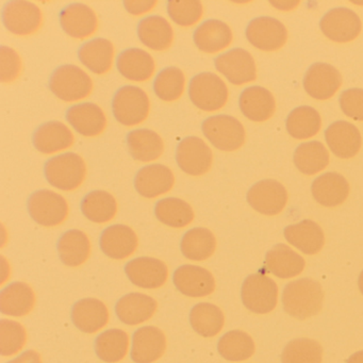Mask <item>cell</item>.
I'll return each mask as SVG.
<instances>
[{
  "instance_id": "obj_42",
  "label": "cell",
  "mask_w": 363,
  "mask_h": 363,
  "mask_svg": "<svg viewBox=\"0 0 363 363\" xmlns=\"http://www.w3.org/2000/svg\"><path fill=\"white\" fill-rule=\"evenodd\" d=\"M155 216L162 224L173 228L188 226L194 220V211L186 201L176 197H167L157 201Z\"/></svg>"
},
{
  "instance_id": "obj_37",
  "label": "cell",
  "mask_w": 363,
  "mask_h": 363,
  "mask_svg": "<svg viewBox=\"0 0 363 363\" xmlns=\"http://www.w3.org/2000/svg\"><path fill=\"white\" fill-rule=\"evenodd\" d=\"M126 139L129 154L142 162L156 160L164 150L162 138L150 129H135L127 135Z\"/></svg>"
},
{
  "instance_id": "obj_45",
  "label": "cell",
  "mask_w": 363,
  "mask_h": 363,
  "mask_svg": "<svg viewBox=\"0 0 363 363\" xmlns=\"http://www.w3.org/2000/svg\"><path fill=\"white\" fill-rule=\"evenodd\" d=\"M218 350L226 360H247L255 352L254 340L244 331H228L218 340Z\"/></svg>"
},
{
  "instance_id": "obj_18",
  "label": "cell",
  "mask_w": 363,
  "mask_h": 363,
  "mask_svg": "<svg viewBox=\"0 0 363 363\" xmlns=\"http://www.w3.org/2000/svg\"><path fill=\"white\" fill-rule=\"evenodd\" d=\"M167 350V339L161 329L144 326L133 335L130 357L135 363H154Z\"/></svg>"
},
{
  "instance_id": "obj_11",
  "label": "cell",
  "mask_w": 363,
  "mask_h": 363,
  "mask_svg": "<svg viewBox=\"0 0 363 363\" xmlns=\"http://www.w3.org/2000/svg\"><path fill=\"white\" fill-rule=\"evenodd\" d=\"M216 69L235 86L254 82L257 77L256 63L247 50L233 48L214 59Z\"/></svg>"
},
{
  "instance_id": "obj_1",
  "label": "cell",
  "mask_w": 363,
  "mask_h": 363,
  "mask_svg": "<svg viewBox=\"0 0 363 363\" xmlns=\"http://www.w3.org/2000/svg\"><path fill=\"white\" fill-rule=\"evenodd\" d=\"M324 292L320 282L301 278L289 282L282 293V303L286 313L298 320L316 315L323 307Z\"/></svg>"
},
{
  "instance_id": "obj_14",
  "label": "cell",
  "mask_w": 363,
  "mask_h": 363,
  "mask_svg": "<svg viewBox=\"0 0 363 363\" xmlns=\"http://www.w3.org/2000/svg\"><path fill=\"white\" fill-rule=\"evenodd\" d=\"M247 201L259 213L276 216L286 207L288 193L286 188L276 180H261L248 191Z\"/></svg>"
},
{
  "instance_id": "obj_24",
  "label": "cell",
  "mask_w": 363,
  "mask_h": 363,
  "mask_svg": "<svg viewBox=\"0 0 363 363\" xmlns=\"http://www.w3.org/2000/svg\"><path fill=\"white\" fill-rule=\"evenodd\" d=\"M67 120L78 133L84 137L99 135L107 125L103 109L93 103L72 106L67 111Z\"/></svg>"
},
{
  "instance_id": "obj_10",
  "label": "cell",
  "mask_w": 363,
  "mask_h": 363,
  "mask_svg": "<svg viewBox=\"0 0 363 363\" xmlns=\"http://www.w3.org/2000/svg\"><path fill=\"white\" fill-rule=\"evenodd\" d=\"M1 18L7 30L16 35H31L42 24L40 8L24 0H12L6 4Z\"/></svg>"
},
{
  "instance_id": "obj_53",
  "label": "cell",
  "mask_w": 363,
  "mask_h": 363,
  "mask_svg": "<svg viewBox=\"0 0 363 363\" xmlns=\"http://www.w3.org/2000/svg\"><path fill=\"white\" fill-rule=\"evenodd\" d=\"M6 363H42V360L39 352L29 350Z\"/></svg>"
},
{
  "instance_id": "obj_12",
  "label": "cell",
  "mask_w": 363,
  "mask_h": 363,
  "mask_svg": "<svg viewBox=\"0 0 363 363\" xmlns=\"http://www.w3.org/2000/svg\"><path fill=\"white\" fill-rule=\"evenodd\" d=\"M325 37L337 43L352 41L360 35L362 25L359 16L347 8H335L327 12L320 22Z\"/></svg>"
},
{
  "instance_id": "obj_46",
  "label": "cell",
  "mask_w": 363,
  "mask_h": 363,
  "mask_svg": "<svg viewBox=\"0 0 363 363\" xmlns=\"http://www.w3.org/2000/svg\"><path fill=\"white\" fill-rule=\"evenodd\" d=\"M322 346L307 337L292 340L282 350V363H322Z\"/></svg>"
},
{
  "instance_id": "obj_26",
  "label": "cell",
  "mask_w": 363,
  "mask_h": 363,
  "mask_svg": "<svg viewBox=\"0 0 363 363\" xmlns=\"http://www.w3.org/2000/svg\"><path fill=\"white\" fill-rule=\"evenodd\" d=\"M240 109L252 122H265L273 116L276 109L273 94L262 86H250L240 95Z\"/></svg>"
},
{
  "instance_id": "obj_43",
  "label": "cell",
  "mask_w": 363,
  "mask_h": 363,
  "mask_svg": "<svg viewBox=\"0 0 363 363\" xmlns=\"http://www.w3.org/2000/svg\"><path fill=\"white\" fill-rule=\"evenodd\" d=\"M320 113L309 106L295 108L286 121V128L291 137L297 140L309 139L320 131Z\"/></svg>"
},
{
  "instance_id": "obj_21",
  "label": "cell",
  "mask_w": 363,
  "mask_h": 363,
  "mask_svg": "<svg viewBox=\"0 0 363 363\" xmlns=\"http://www.w3.org/2000/svg\"><path fill=\"white\" fill-rule=\"evenodd\" d=\"M59 20L63 31L74 39H86L97 28L96 14L84 4H72L63 8Z\"/></svg>"
},
{
  "instance_id": "obj_15",
  "label": "cell",
  "mask_w": 363,
  "mask_h": 363,
  "mask_svg": "<svg viewBox=\"0 0 363 363\" xmlns=\"http://www.w3.org/2000/svg\"><path fill=\"white\" fill-rule=\"evenodd\" d=\"M342 84V76L333 65L314 63L306 72L303 89L308 95L318 101H326L335 94Z\"/></svg>"
},
{
  "instance_id": "obj_34",
  "label": "cell",
  "mask_w": 363,
  "mask_h": 363,
  "mask_svg": "<svg viewBox=\"0 0 363 363\" xmlns=\"http://www.w3.org/2000/svg\"><path fill=\"white\" fill-rule=\"evenodd\" d=\"M114 48L109 40L96 38L86 42L78 50V58L92 73L103 75L110 71Z\"/></svg>"
},
{
  "instance_id": "obj_4",
  "label": "cell",
  "mask_w": 363,
  "mask_h": 363,
  "mask_svg": "<svg viewBox=\"0 0 363 363\" xmlns=\"http://www.w3.org/2000/svg\"><path fill=\"white\" fill-rule=\"evenodd\" d=\"M114 118L124 126L144 122L150 113V99L139 86H125L116 91L112 99Z\"/></svg>"
},
{
  "instance_id": "obj_5",
  "label": "cell",
  "mask_w": 363,
  "mask_h": 363,
  "mask_svg": "<svg viewBox=\"0 0 363 363\" xmlns=\"http://www.w3.org/2000/svg\"><path fill=\"white\" fill-rule=\"evenodd\" d=\"M201 130L210 143L223 152L239 150L245 141L243 125L230 116L220 114L206 118Z\"/></svg>"
},
{
  "instance_id": "obj_41",
  "label": "cell",
  "mask_w": 363,
  "mask_h": 363,
  "mask_svg": "<svg viewBox=\"0 0 363 363\" xmlns=\"http://www.w3.org/2000/svg\"><path fill=\"white\" fill-rule=\"evenodd\" d=\"M82 211L91 222L96 224L109 222L118 212V203L113 195L106 191H92L84 197Z\"/></svg>"
},
{
  "instance_id": "obj_39",
  "label": "cell",
  "mask_w": 363,
  "mask_h": 363,
  "mask_svg": "<svg viewBox=\"0 0 363 363\" xmlns=\"http://www.w3.org/2000/svg\"><path fill=\"white\" fill-rule=\"evenodd\" d=\"M94 348L97 357L104 362H120L128 352V333L116 328L104 331L95 339Z\"/></svg>"
},
{
  "instance_id": "obj_13",
  "label": "cell",
  "mask_w": 363,
  "mask_h": 363,
  "mask_svg": "<svg viewBox=\"0 0 363 363\" xmlns=\"http://www.w3.org/2000/svg\"><path fill=\"white\" fill-rule=\"evenodd\" d=\"M245 33L252 46L264 52L279 50L288 39V31L284 25L269 16H260L252 20L248 24Z\"/></svg>"
},
{
  "instance_id": "obj_25",
  "label": "cell",
  "mask_w": 363,
  "mask_h": 363,
  "mask_svg": "<svg viewBox=\"0 0 363 363\" xmlns=\"http://www.w3.org/2000/svg\"><path fill=\"white\" fill-rule=\"evenodd\" d=\"M157 310V301L142 293H129L121 297L116 305L118 320L135 326L150 320Z\"/></svg>"
},
{
  "instance_id": "obj_31",
  "label": "cell",
  "mask_w": 363,
  "mask_h": 363,
  "mask_svg": "<svg viewBox=\"0 0 363 363\" xmlns=\"http://www.w3.org/2000/svg\"><path fill=\"white\" fill-rule=\"evenodd\" d=\"M35 292L25 282H12L0 292V312L5 315H27L35 307Z\"/></svg>"
},
{
  "instance_id": "obj_6",
  "label": "cell",
  "mask_w": 363,
  "mask_h": 363,
  "mask_svg": "<svg viewBox=\"0 0 363 363\" xmlns=\"http://www.w3.org/2000/svg\"><path fill=\"white\" fill-rule=\"evenodd\" d=\"M189 97L199 109L206 112L216 111L227 103L228 89L216 74L201 73L191 79Z\"/></svg>"
},
{
  "instance_id": "obj_20",
  "label": "cell",
  "mask_w": 363,
  "mask_h": 363,
  "mask_svg": "<svg viewBox=\"0 0 363 363\" xmlns=\"http://www.w3.org/2000/svg\"><path fill=\"white\" fill-rule=\"evenodd\" d=\"M175 177L171 169L162 164L142 167L135 177V188L141 196L155 199L173 188Z\"/></svg>"
},
{
  "instance_id": "obj_49",
  "label": "cell",
  "mask_w": 363,
  "mask_h": 363,
  "mask_svg": "<svg viewBox=\"0 0 363 363\" xmlns=\"http://www.w3.org/2000/svg\"><path fill=\"white\" fill-rule=\"evenodd\" d=\"M167 13L179 26H192L203 16V5L199 0H171L167 3Z\"/></svg>"
},
{
  "instance_id": "obj_55",
  "label": "cell",
  "mask_w": 363,
  "mask_h": 363,
  "mask_svg": "<svg viewBox=\"0 0 363 363\" xmlns=\"http://www.w3.org/2000/svg\"><path fill=\"white\" fill-rule=\"evenodd\" d=\"M358 284L360 292L362 293L363 295V271L361 272L360 276H359Z\"/></svg>"
},
{
  "instance_id": "obj_22",
  "label": "cell",
  "mask_w": 363,
  "mask_h": 363,
  "mask_svg": "<svg viewBox=\"0 0 363 363\" xmlns=\"http://www.w3.org/2000/svg\"><path fill=\"white\" fill-rule=\"evenodd\" d=\"M99 246L106 256L122 260L135 252L138 237L135 231L126 225H112L101 233Z\"/></svg>"
},
{
  "instance_id": "obj_51",
  "label": "cell",
  "mask_w": 363,
  "mask_h": 363,
  "mask_svg": "<svg viewBox=\"0 0 363 363\" xmlns=\"http://www.w3.org/2000/svg\"><path fill=\"white\" fill-rule=\"evenodd\" d=\"M0 80L1 82H12L18 78L22 69L20 56L11 48L1 46L0 48Z\"/></svg>"
},
{
  "instance_id": "obj_36",
  "label": "cell",
  "mask_w": 363,
  "mask_h": 363,
  "mask_svg": "<svg viewBox=\"0 0 363 363\" xmlns=\"http://www.w3.org/2000/svg\"><path fill=\"white\" fill-rule=\"evenodd\" d=\"M57 250L63 264L71 267H79L90 256V240L84 231L71 229L61 235Z\"/></svg>"
},
{
  "instance_id": "obj_27",
  "label": "cell",
  "mask_w": 363,
  "mask_h": 363,
  "mask_svg": "<svg viewBox=\"0 0 363 363\" xmlns=\"http://www.w3.org/2000/svg\"><path fill=\"white\" fill-rule=\"evenodd\" d=\"M311 193L313 199L325 207L341 205L347 199L350 186L341 174L325 173L312 182Z\"/></svg>"
},
{
  "instance_id": "obj_38",
  "label": "cell",
  "mask_w": 363,
  "mask_h": 363,
  "mask_svg": "<svg viewBox=\"0 0 363 363\" xmlns=\"http://www.w3.org/2000/svg\"><path fill=\"white\" fill-rule=\"evenodd\" d=\"M216 240L209 229L196 227L184 233L180 242V250L189 260L203 261L213 255Z\"/></svg>"
},
{
  "instance_id": "obj_9",
  "label": "cell",
  "mask_w": 363,
  "mask_h": 363,
  "mask_svg": "<svg viewBox=\"0 0 363 363\" xmlns=\"http://www.w3.org/2000/svg\"><path fill=\"white\" fill-rule=\"evenodd\" d=\"M213 155L209 146L199 137H188L178 144L176 161L182 172L191 176L207 173L212 165Z\"/></svg>"
},
{
  "instance_id": "obj_54",
  "label": "cell",
  "mask_w": 363,
  "mask_h": 363,
  "mask_svg": "<svg viewBox=\"0 0 363 363\" xmlns=\"http://www.w3.org/2000/svg\"><path fill=\"white\" fill-rule=\"evenodd\" d=\"M346 363H363V350L352 354V356L347 359Z\"/></svg>"
},
{
  "instance_id": "obj_17",
  "label": "cell",
  "mask_w": 363,
  "mask_h": 363,
  "mask_svg": "<svg viewBox=\"0 0 363 363\" xmlns=\"http://www.w3.org/2000/svg\"><path fill=\"white\" fill-rule=\"evenodd\" d=\"M176 289L189 297H205L214 292L216 280L208 269L197 265L184 264L173 275Z\"/></svg>"
},
{
  "instance_id": "obj_52",
  "label": "cell",
  "mask_w": 363,
  "mask_h": 363,
  "mask_svg": "<svg viewBox=\"0 0 363 363\" xmlns=\"http://www.w3.org/2000/svg\"><path fill=\"white\" fill-rule=\"evenodd\" d=\"M157 5V1L155 0H128V1H124L125 9L133 14V16H141V14L146 13V12L150 11L154 9L155 6Z\"/></svg>"
},
{
  "instance_id": "obj_40",
  "label": "cell",
  "mask_w": 363,
  "mask_h": 363,
  "mask_svg": "<svg viewBox=\"0 0 363 363\" xmlns=\"http://www.w3.org/2000/svg\"><path fill=\"white\" fill-rule=\"evenodd\" d=\"M191 326L199 335L211 337L220 333L224 327L225 318L218 306L209 303H199L191 309Z\"/></svg>"
},
{
  "instance_id": "obj_32",
  "label": "cell",
  "mask_w": 363,
  "mask_h": 363,
  "mask_svg": "<svg viewBox=\"0 0 363 363\" xmlns=\"http://www.w3.org/2000/svg\"><path fill=\"white\" fill-rule=\"evenodd\" d=\"M284 233L289 243L306 255L318 254L324 246V233L311 220H303L298 224L290 225L284 228Z\"/></svg>"
},
{
  "instance_id": "obj_23",
  "label": "cell",
  "mask_w": 363,
  "mask_h": 363,
  "mask_svg": "<svg viewBox=\"0 0 363 363\" xmlns=\"http://www.w3.org/2000/svg\"><path fill=\"white\" fill-rule=\"evenodd\" d=\"M72 320L82 333H94L103 329L109 320L107 306L96 298H84L72 308Z\"/></svg>"
},
{
  "instance_id": "obj_7",
  "label": "cell",
  "mask_w": 363,
  "mask_h": 363,
  "mask_svg": "<svg viewBox=\"0 0 363 363\" xmlns=\"http://www.w3.org/2000/svg\"><path fill=\"white\" fill-rule=\"evenodd\" d=\"M277 284L263 274H252L242 284V301L254 313L265 314L273 311L277 305Z\"/></svg>"
},
{
  "instance_id": "obj_35",
  "label": "cell",
  "mask_w": 363,
  "mask_h": 363,
  "mask_svg": "<svg viewBox=\"0 0 363 363\" xmlns=\"http://www.w3.org/2000/svg\"><path fill=\"white\" fill-rule=\"evenodd\" d=\"M137 33L142 44L152 50H167L173 42V28L160 16H150L140 21Z\"/></svg>"
},
{
  "instance_id": "obj_48",
  "label": "cell",
  "mask_w": 363,
  "mask_h": 363,
  "mask_svg": "<svg viewBox=\"0 0 363 363\" xmlns=\"http://www.w3.org/2000/svg\"><path fill=\"white\" fill-rule=\"evenodd\" d=\"M27 341L26 329L16 320H0V354L9 357L22 350Z\"/></svg>"
},
{
  "instance_id": "obj_30",
  "label": "cell",
  "mask_w": 363,
  "mask_h": 363,
  "mask_svg": "<svg viewBox=\"0 0 363 363\" xmlns=\"http://www.w3.org/2000/svg\"><path fill=\"white\" fill-rule=\"evenodd\" d=\"M116 67L123 77L131 82H143L150 79L155 72V61L145 50L128 48L116 58Z\"/></svg>"
},
{
  "instance_id": "obj_50",
  "label": "cell",
  "mask_w": 363,
  "mask_h": 363,
  "mask_svg": "<svg viewBox=\"0 0 363 363\" xmlns=\"http://www.w3.org/2000/svg\"><path fill=\"white\" fill-rule=\"evenodd\" d=\"M340 107L348 118L354 121H363V90L350 89L340 95Z\"/></svg>"
},
{
  "instance_id": "obj_44",
  "label": "cell",
  "mask_w": 363,
  "mask_h": 363,
  "mask_svg": "<svg viewBox=\"0 0 363 363\" xmlns=\"http://www.w3.org/2000/svg\"><path fill=\"white\" fill-rule=\"evenodd\" d=\"M294 164L301 173L314 175L329 163L328 150L318 141L301 144L294 152Z\"/></svg>"
},
{
  "instance_id": "obj_8",
  "label": "cell",
  "mask_w": 363,
  "mask_h": 363,
  "mask_svg": "<svg viewBox=\"0 0 363 363\" xmlns=\"http://www.w3.org/2000/svg\"><path fill=\"white\" fill-rule=\"evenodd\" d=\"M27 209L35 223L45 227L61 224L69 214V205L65 197L50 190L33 193L27 203Z\"/></svg>"
},
{
  "instance_id": "obj_33",
  "label": "cell",
  "mask_w": 363,
  "mask_h": 363,
  "mask_svg": "<svg viewBox=\"0 0 363 363\" xmlns=\"http://www.w3.org/2000/svg\"><path fill=\"white\" fill-rule=\"evenodd\" d=\"M305 260L286 244H277L267 252L265 267L282 279L295 277L305 269Z\"/></svg>"
},
{
  "instance_id": "obj_19",
  "label": "cell",
  "mask_w": 363,
  "mask_h": 363,
  "mask_svg": "<svg viewBox=\"0 0 363 363\" xmlns=\"http://www.w3.org/2000/svg\"><path fill=\"white\" fill-rule=\"evenodd\" d=\"M325 139L333 155L341 159L356 156L362 143L360 131L354 125L345 121L333 123L325 130Z\"/></svg>"
},
{
  "instance_id": "obj_29",
  "label": "cell",
  "mask_w": 363,
  "mask_h": 363,
  "mask_svg": "<svg viewBox=\"0 0 363 363\" xmlns=\"http://www.w3.org/2000/svg\"><path fill=\"white\" fill-rule=\"evenodd\" d=\"M193 40L199 50L206 54H214L230 45L233 31L222 21L208 20L197 27Z\"/></svg>"
},
{
  "instance_id": "obj_3",
  "label": "cell",
  "mask_w": 363,
  "mask_h": 363,
  "mask_svg": "<svg viewBox=\"0 0 363 363\" xmlns=\"http://www.w3.org/2000/svg\"><path fill=\"white\" fill-rule=\"evenodd\" d=\"M50 89L63 101H76L86 99L93 89L90 76L73 65H61L52 72Z\"/></svg>"
},
{
  "instance_id": "obj_16",
  "label": "cell",
  "mask_w": 363,
  "mask_h": 363,
  "mask_svg": "<svg viewBox=\"0 0 363 363\" xmlns=\"http://www.w3.org/2000/svg\"><path fill=\"white\" fill-rule=\"evenodd\" d=\"M125 273L131 284L142 289H158L167 282V264L152 257L133 259L125 265Z\"/></svg>"
},
{
  "instance_id": "obj_28",
  "label": "cell",
  "mask_w": 363,
  "mask_h": 363,
  "mask_svg": "<svg viewBox=\"0 0 363 363\" xmlns=\"http://www.w3.org/2000/svg\"><path fill=\"white\" fill-rule=\"evenodd\" d=\"M74 135L63 123L52 121L35 129L33 143L37 150L50 155L71 147Z\"/></svg>"
},
{
  "instance_id": "obj_47",
  "label": "cell",
  "mask_w": 363,
  "mask_h": 363,
  "mask_svg": "<svg viewBox=\"0 0 363 363\" xmlns=\"http://www.w3.org/2000/svg\"><path fill=\"white\" fill-rule=\"evenodd\" d=\"M184 73L175 67H165L155 78L152 88L155 94L164 101H174L182 96L184 90Z\"/></svg>"
},
{
  "instance_id": "obj_2",
  "label": "cell",
  "mask_w": 363,
  "mask_h": 363,
  "mask_svg": "<svg viewBox=\"0 0 363 363\" xmlns=\"http://www.w3.org/2000/svg\"><path fill=\"white\" fill-rule=\"evenodd\" d=\"M44 175L54 188L62 191L76 190L86 178V162L75 152L58 155L46 161Z\"/></svg>"
}]
</instances>
